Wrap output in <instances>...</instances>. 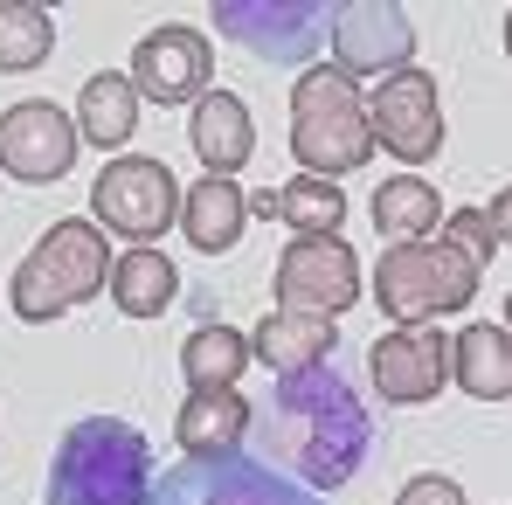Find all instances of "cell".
<instances>
[{"label":"cell","mask_w":512,"mask_h":505,"mask_svg":"<svg viewBox=\"0 0 512 505\" xmlns=\"http://www.w3.org/2000/svg\"><path fill=\"white\" fill-rule=\"evenodd\" d=\"M250 436L263 443L270 471L291 464V478L305 492H340L346 478L367 464L374 422L360 409V395L346 388V374L326 360L312 374L277 381V395H270V409H263V422H256Z\"/></svg>","instance_id":"1"},{"label":"cell","mask_w":512,"mask_h":505,"mask_svg":"<svg viewBox=\"0 0 512 505\" xmlns=\"http://www.w3.org/2000/svg\"><path fill=\"white\" fill-rule=\"evenodd\" d=\"M49 505H153V450L132 422L84 416L49 457Z\"/></svg>","instance_id":"2"},{"label":"cell","mask_w":512,"mask_h":505,"mask_svg":"<svg viewBox=\"0 0 512 505\" xmlns=\"http://www.w3.org/2000/svg\"><path fill=\"white\" fill-rule=\"evenodd\" d=\"M111 236L97 229V222H56L35 250L14 263V277H7V305H14V319H28V326H49V319H63V312H77L90 305L104 284H111Z\"/></svg>","instance_id":"3"},{"label":"cell","mask_w":512,"mask_h":505,"mask_svg":"<svg viewBox=\"0 0 512 505\" xmlns=\"http://www.w3.org/2000/svg\"><path fill=\"white\" fill-rule=\"evenodd\" d=\"M291 153L312 180H340L374 160V125H367V97L353 77L312 63L291 84Z\"/></svg>","instance_id":"4"},{"label":"cell","mask_w":512,"mask_h":505,"mask_svg":"<svg viewBox=\"0 0 512 505\" xmlns=\"http://www.w3.org/2000/svg\"><path fill=\"white\" fill-rule=\"evenodd\" d=\"M478 263L457 250L450 236H429V243H395L374 263V298L395 326H436L443 312H464L478 298Z\"/></svg>","instance_id":"5"},{"label":"cell","mask_w":512,"mask_h":505,"mask_svg":"<svg viewBox=\"0 0 512 505\" xmlns=\"http://www.w3.org/2000/svg\"><path fill=\"white\" fill-rule=\"evenodd\" d=\"M180 187H173L167 160H146V153H125L90 180V215L104 236H132V250H153V236H167L180 222Z\"/></svg>","instance_id":"6"},{"label":"cell","mask_w":512,"mask_h":505,"mask_svg":"<svg viewBox=\"0 0 512 505\" xmlns=\"http://www.w3.org/2000/svg\"><path fill=\"white\" fill-rule=\"evenodd\" d=\"M215 35L243 42L263 63H312L333 35L326 0H215Z\"/></svg>","instance_id":"7"},{"label":"cell","mask_w":512,"mask_h":505,"mask_svg":"<svg viewBox=\"0 0 512 505\" xmlns=\"http://www.w3.org/2000/svg\"><path fill=\"white\" fill-rule=\"evenodd\" d=\"M153 505H326L298 478L270 471L263 457H215V464H173L153 485Z\"/></svg>","instance_id":"8"},{"label":"cell","mask_w":512,"mask_h":505,"mask_svg":"<svg viewBox=\"0 0 512 505\" xmlns=\"http://www.w3.org/2000/svg\"><path fill=\"white\" fill-rule=\"evenodd\" d=\"M367 125H374V146H388L402 167H423L443 153V97L429 70H395L367 90Z\"/></svg>","instance_id":"9"},{"label":"cell","mask_w":512,"mask_h":505,"mask_svg":"<svg viewBox=\"0 0 512 505\" xmlns=\"http://www.w3.org/2000/svg\"><path fill=\"white\" fill-rule=\"evenodd\" d=\"M360 291V263L340 236H291L277 256V312H319V319H340Z\"/></svg>","instance_id":"10"},{"label":"cell","mask_w":512,"mask_h":505,"mask_svg":"<svg viewBox=\"0 0 512 505\" xmlns=\"http://www.w3.org/2000/svg\"><path fill=\"white\" fill-rule=\"evenodd\" d=\"M409 56H416V21H409V7H388V0H346L333 7V70L340 77H395V70H409Z\"/></svg>","instance_id":"11"},{"label":"cell","mask_w":512,"mask_h":505,"mask_svg":"<svg viewBox=\"0 0 512 505\" xmlns=\"http://www.w3.org/2000/svg\"><path fill=\"white\" fill-rule=\"evenodd\" d=\"M77 146H84L77 118H63L49 97H21L0 111V167L28 187H56L77 160Z\"/></svg>","instance_id":"12"},{"label":"cell","mask_w":512,"mask_h":505,"mask_svg":"<svg viewBox=\"0 0 512 505\" xmlns=\"http://www.w3.org/2000/svg\"><path fill=\"white\" fill-rule=\"evenodd\" d=\"M132 90L146 97V104H201L208 97V77H215V49H208V35L201 28H187V21H173V28H153L139 49H132Z\"/></svg>","instance_id":"13"},{"label":"cell","mask_w":512,"mask_h":505,"mask_svg":"<svg viewBox=\"0 0 512 505\" xmlns=\"http://www.w3.org/2000/svg\"><path fill=\"white\" fill-rule=\"evenodd\" d=\"M367 374H374L381 402L423 409L450 381V339H443V326H395V333H381L367 346Z\"/></svg>","instance_id":"14"},{"label":"cell","mask_w":512,"mask_h":505,"mask_svg":"<svg viewBox=\"0 0 512 505\" xmlns=\"http://www.w3.org/2000/svg\"><path fill=\"white\" fill-rule=\"evenodd\" d=\"M187 146H194V160L201 173H243L256 153V125H250V104L236 97V90H208L201 104H194V118H187Z\"/></svg>","instance_id":"15"},{"label":"cell","mask_w":512,"mask_h":505,"mask_svg":"<svg viewBox=\"0 0 512 505\" xmlns=\"http://www.w3.org/2000/svg\"><path fill=\"white\" fill-rule=\"evenodd\" d=\"M250 429H256V409L236 388H222V395H187V402H180L173 443H180L194 464H215V457H243Z\"/></svg>","instance_id":"16"},{"label":"cell","mask_w":512,"mask_h":505,"mask_svg":"<svg viewBox=\"0 0 512 505\" xmlns=\"http://www.w3.org/2000/svg\"><path fill=\"white\" fill-rule=\"evenodd\" d=\"M250 346H256V360H263L277 381H291V374L326 367L333 346H340V333H333V319H319V312H270V319L250 333Z\"/></svg>","instance_id":"17"},{"label":"cell","mask_w":512,"mask_h":505,"mask_svg":"<svg viewBox=\"0 0 512 505\" xmlns=\"http://www.w3.org/2000/svg\"><path fill=\"white\" fill-rule=\"evenodd\" d=\"M243 222H250V194H243L236 180H222V173H201V180L187 187V201H180V236L201 256L236 250Z\"/></svg>","instance_id":"18"},{"label":"cell","mask_w":512,"mask_h":505,"mask_svg":"<svg viewBox=\"0 0 512 505\" xmlns=\"http://www.w3.org/2000/svg\"><path fill=\"white\" fill-rule=\"evenodd\" d=\"M450 381L471 395V402H512V333L478 319L450 339Z\"/></svg>","instance_id":"19"},{"label":"cell","mask_w":512,"mask_h":505,"mask_svg":"<svg viewBox=\"0 0 512 505\" xmlns=\"http://www.w3.org/2000/svg\"><path fill=\"white\" fill-rule=\"evenodd\" d=\"M250 215H270V222H284L291 236H340L346 222V194L340 180H284V187H263L250 194Z\"/></svg>","instance_id":"20"},{"label":"cell","mask_w":512,"mask_h":505,"mask_svg":"<svg viewBox=\"0 0 512 505\" xmlns=\"http://www.w3.org/2000/svg\"><path fill=\"white\" fill-rule=\"evenodd\" d=\"M256 360V346L236 326H194L180 346V374H187V395H222L236 388V374Z\"/></svg>","instance_id":"21"},{"label":"cell","mask_w":512,"mask_h":505,"mask_svg":"<svg viewBox=\"0 0 512 505\" xmlns=\"http://www.w3.org/2000/svg\"><path fill=\"white\" fill-rule=\"evenodd\" d=\"M77 132L90 146H125L139 132V90H132V77H118V70L84 77V90H77Z\"/></svg>","instance_id":"22"},{"label":"cell","mask_w":512,"mask_h":505,"mask_svg":"<svg viewBox=\"0 0 512 505\" xmlns=\"http://www.w3.org/2000/svg\"><path fill=\"white\" fill-rule=\"evenodd\" d=\"M436 187H429L423 173H395V180H381L374 187V236H388V250L395 243H429L436 236Z\"/></svg>","instance_id":"23"},{"label":"cell","mask_w":512,"mask_h":505,"mask_svg":"<svg viewBox=\"0 0 512 505\" xmlns=\"http://www.w3.org/2000/svg\"><path fill=\"white\" fill-rule=\"evenodd\" d=\"M173 298H180V270L160 250H125L111 263V305L125 319H160Z\"/></svg>","instance_id":"24"},{"label":"cell","mask_w":512,"mask_h":505,"mask_svg":"<svg viewBox=\"0 0 512 505\" xmlns=\"http://www.w3.org/2000/svg\"><path fill=\"white\" fill-rule=\"evenodd\" d=\"M49 49H56V14L35 0H0V77L42 70Z\"/></svg>","instance_id":"25"},{"label":"cell","mask_w":512,"mask_h":505,"mask_svg":"<svg viewBox=\"0 0 512 505\" xmlns=\"http://www.w3.org/2000/svg\"><path fill=\"white\" fill-rule=\"evenodd\" d=\"M443 236L457 243V250L471 256L478 270L492 263V250H499V236H492V222H485V208H457V215H443Z\"/></svg>","instance_id":"26"},{"label":"cell","mask_w":512,"mask_h":505,"mask_svg":"<svg viewBox=\"0 0 512 505\" xmlns=\"http://www.w3.org/2000/svg\"><path fill=\"white\" fill-rule=\"evenodd\" d=\"M395 505H464V485H457V478L423 471V478H409V485L395 492Z\"/></svg>","instance_id":"27"},{"label":"cell","mask_w":512,"mask_h":505,"mask_svg":"<svg viewBox=\"0 0 512 505\" xmlns=\"http://www.w3.org/2000/svg\"><path fill=\"white\" fill-rule=\"evenodd\" d=\"M485 222H492V236H499V243H512V187H499V194H492Z\"/></svg>","instance_id":"28"},{"label":"cell","mask_w":512,"mask_h":505,"mask_svg":"<svg viewBox=\"0 0 512 505\" xmlns=\"http://www.w3.org/2000/svg\"><path fill=\"white\" fill-rule=\"evenodd\" d=\"M506 56H512V7H506Z\"/></svg>","instance_id":"29"},{"label":"cell","mask_w":512,"mask_h":505,"mask_svg":"<svg viewBox=\"0 0 512 505\" xmlns=\"http://www.w3.org/2000/svg\"><path fill=\"white\" fill-rule=\"evenodd\" d=\"M506 333H512V291H506Z\"/></svg>","instance_id":"30"}]
</instances>
